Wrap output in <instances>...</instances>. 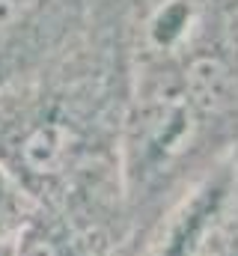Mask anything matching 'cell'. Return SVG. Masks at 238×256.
<instances>
[{
  "label": "cell",
  "instance_id": "cell-1",
  "mask_svg": "<svg viewBox=\"0 0 238 256\" xmlns=\"http://www.w3.org/2000/svg\"><path fill=\"white\" fill-rule=\"evenodd\" d=\"M114 256H238V200L230 158L158 218L122 236Z\"/></svg>",
  "mask_w": 238,
  "mask_h": 256
},
{
  "label": "cell",
  "instance_id": "cell-3",
  "mask_svg": "<svg viewBox=\"0 0 238 256\" xmlns=\"http://www.w3.org/2000/svg\"><path fill=\"white\" fill-rule=\"evenodd\" d=\"M230 164H232V185H236V200H238V140H236V146H232Z\"/></svg>",
  "mask_w": 238,
  "mask_h": 256
},
{
  "label": "cell",
  "instance_id": "cell-4",
  "mask_svg": "<svg viewBox=\"0 0 238 256\" xmlns=\"http://www.w3.org/2000/svg\"><path fill=\"white\" fill-rule=\"evenodd\" d=\"M0 256H15V238L0 242Z\"/></svg>",
  "mask_w": 238,
  "mask_h": 256
},
{
  "label": "cell",
  "instance_id": "cell-2",
  "mask_svg": "<svg viewBox=\"0 0 238 256\" xmlns=\"http://www.w3.org/2000/svg\"><path fill=\"white\" fill-rule=\"evenodd\" d=\"M36 212V202L18 188V182L0 167V242L15 238Z\"/></svg>",
  "mask_w": 238,
  "mask_h": 256
}]
</instances>
